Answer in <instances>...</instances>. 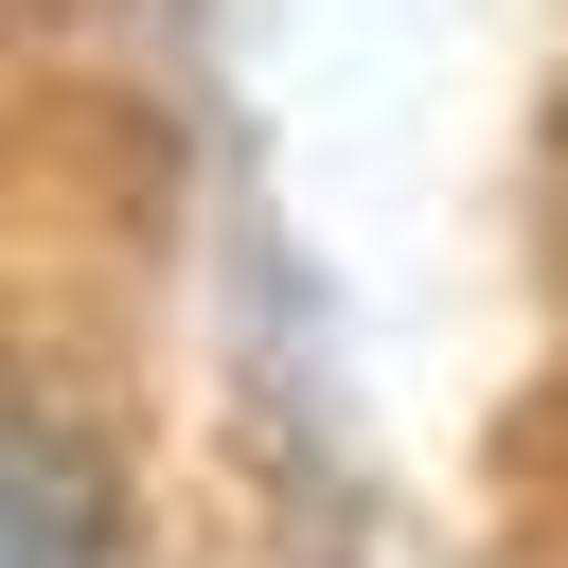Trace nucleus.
I'll return each mask as SVG.
<instances>
[{
	"instance_id": "obj_1",
	"label": "nucleus",
	"mask_w": 568,
	"mask_h": 568,
	"mask_svg": "<svg viewBox=\"0 0 568 568\" xmlns=\"http://www.w3.org/2000/svg\"><path fill=\"white\" fill-rule=\"evenodd\" d=\"M0 568H106V479L36 408H0Z\"/></svg>"
}]
</instances>
